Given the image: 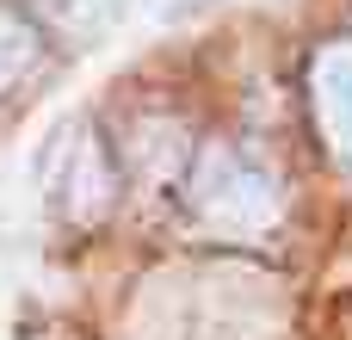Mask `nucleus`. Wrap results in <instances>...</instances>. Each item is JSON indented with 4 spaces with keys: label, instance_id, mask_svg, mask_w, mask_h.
Masks as SVG:
<instances>
[{
    "label": "nucleus",
    "instance_id": "3",
    "mask_svg": "<svg viewBox=\"0 0 352 340\" xmlns=\"http://www.w3.org/2000/svg\"><path fill=\"white\" fill-rule=\"evenodd\" d=\"M309 111L328 155L352 173V37H334L309 62Z\"/></svg>",
    "mask_w": 352,
    "mask_h": 340
},
{
    "label": "nucleus",
    "instance_id": "4",
    "mask_svg": "<svg viewBox=\"0 0 352 340\" xmlns=\"http://www.w3.org/2000/svg\"><path fill=\"white\" fill-rule=\"evenodd\" d=\"M31 56H37V37H31V25L19 19V12H6L0 6V93L31 68Z\"/></svg>",
    "mask_w": 352,
    "mask_h": 340
},
{
    "label": "nucleus",
    "instance_id": "1",
    "mask_svg": "<svg viewBox=\"0 0 352 340\" xmlns=\"http://www.w3.org/2000/svg\"><path fill=\"white\" fill-rule=\"evenodd\" d=\"M192 211L223 235H266L278 223V180L241 149H204L192 167Z\"/></svg>",
    "mask_w": 352,
    "mask_h": 340
},
{
    "label": "nucleus",
    "instance_id": "2",
    "mask_svg": "<svg viewBox=\"0 0 352 340\" xmlns=\"http://www.w3.org/2000/svg\"><path fill=\"white\" fill-rule=\"evenodd\" d=\"M43 186H50V204L68 217V223H99L118 198V167L105 155V142L93 136V124H68L62 142L50 149L43 161Z\"/></svg>",
    "mask_w": 352,
    "mask_h": 340
}]
</instances>
